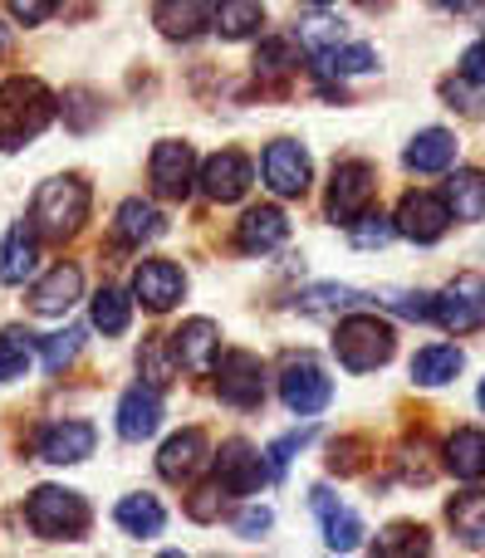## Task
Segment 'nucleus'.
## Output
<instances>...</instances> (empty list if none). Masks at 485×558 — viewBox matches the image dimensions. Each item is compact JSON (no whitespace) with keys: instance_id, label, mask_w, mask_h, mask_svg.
<instances>
[{"instance_id":"obj_1","label":"nucleus","mask_w":485,"mask_h":558,"mask_svg":"<svg viewBox=\"0 0 485 558\" xmlns=\"http://www.w3.org/2000/svg\"><path fill=\"white\" fill-rule=\"evenodd\" d=\"M54 118V94L39 78L15 74L0 84V153H15L29 137H39Z\"/></svg>"},{"instance_id":"obj_2","label":"nucleus","mask_w":485,"mask_h":558,"mask_svg":"<svg viewBox=\"0 0 485 558\" xmlns=\"http://www.w3.org/2000/svg\"><path fill=\"white\" fill-rule=\"evenodd\" d=\"M88 216V186L78 177H49L35 192V206H29V226L39 231V241H69L78 235Z\"/></svg>"},{"instance_id":"obj_3","label":"nucleus","mask_w":485,"mask_h":558,"mask_svg":"<svg viewBox=\"0 0 485 558\" xmlns=\"http://www.w3.org/2000/svg\"><path fill=\"white\" fill-rule=\"evenodd\" d=\"M398 353V333L392 324H383L378 314H349L334 328V357H339L349 373H373L388 357Z\"/></svg>"},{"instance_id":"obj_4","label":"nucleus","mask_w":485,"mask_h":558,"mask_svg":"<svg viewBox=\"0 0 485 558\" xmlns=\"http://www.w3.org/2000/svg\"><path fill=\"white\" fill-rule=\"evenodd\" d=\"M88 500L78 490H59V485H39L25 500V524L39 539H84L88 534Z\"/></svg>"},{"instance_id":"obj_5","label":"nucleus","mask_w":485,"mask_h":558,"mask_svg":"<svg viewBox=\"0 0 485 558\" xmlns=\"http://www.w3.org/2000/svg\"><path fill=\"white\" fill-rule=\"evenodd\" d=\"M216 392H221L226 407H260L265 402V363L255 353H245V348H231V353L216 357Z\"/></svg>"},{"instance_id":"obj_6","label":"nucleus","mask_w":485,"mask_h":558,"mask_svg":"<svg viewBox=\"0 0 485 558\" xmlns=\"http://www.w3.org/2000/svg\"><path fill=\"white\" fill-rule=\"evenodd\" d=\"M280 402L290 407L294 416H319L324 407L334 402V383L314 357H290L280 373Z\"/></svg>"},{"instance_id":"obj_7","label":"nucleus","mask_w":485,"mask_h":558,"mask_svg":"<svg viewBox=\"0 0 485 558\" xmlns=\"http://www.w3.org/2000/svg\"><path fill=\"white\" fill-rule=\"evenodd\" d=\"M437 324L447 333H476V328H485V275H457L441 289Z\"/></svg>"},{"instance_id":"obj_8","label":"nucleus","mask_w":485,"mask_h":558,"mask_svg":"<svg viewBox=\"0 0 485 558\" xmlns=\"http://www.w3.org/2000/svg\"><path fill=\"white\" fill-rule=\"evenodd\" d=\"M378 196V172L368 162H339L329 182V216L339 226H353Z\"/></svg>"},{"instance_id":"obj_9","label":"nucleus","mask_w":485,"mask_h":558,"mask_svg":"<svg viewBox=\"0 0 485 558\" xmlns=\"http://www.w3.org/2000/svg\"><path fill=\"white\" fill-rule=\"evenodd\" d=\"M392 221H398V235H408V241H417V245H432V241H441V235H447V226L457 221V216H451L447 196L408 192Z\"/></svg>"},{"instance_id":"obj_10","label":"nucleus","mask_w":485,"mask_h":558,"mask_svg":"<svg viewBox=\"0 0 485 558\" xmlns=\"http://www.w3.org/2000/svg\"><path fill=\"white\" fill-rule=\"evenodd\" d=\"M147 172H153L157 196H167V202H186V196H192V186L202 182V177H196L192 147L177 143V137H167V143L153 147V167H147Z\"/></svg>"},{"instance_id":"obj_11","label":"nucleus","mask_w":485,"mask_h":558,"mask_svg":"<svg viewBox=\"0 0 485 558\" xmlns=\"http://www.w3.org/2000/svg\"><path fill=\"white\" fill-rule=\"evenodd\" d=\"M265 186H270L275 196H304L310 192V153H304L300 143H290V137H280V143L265 147Z\"/></svg>"},{"instance_id":"obj_12","label":"nucleus","mask_w":485,"mask_h":558,"mask_svg":"<svg viewBox=\"0 0 485 558\" xmlns=\"http://www.w3.org/2000/svg\"><path fill=\"white\" fill-rule=\"evenodd\" d=\"M251 182H255V172H251V157H245V153H235V147H226V153L206 157V167H202V192L211 196L216 206H231V202H241V196L251 192Z\"/></svg>"},{"instance_id":"obj_13","label":"nucleus","mask_w":485,"mask_h":558,"mask_svg":"<svg viewBox=\"0 0 485 558\" xmlns=\"http://www.w3.org/2000/svg\"><path fill=\"white\" fill-rule=\"evenodd\" d=\"M182 294H186V275L172 260H143L133 270V299L147 314H167Z\"/></svg>"},{"instance_id":"obj_14","label":"nucleus","mask_w":485,"mask_h":558,"mask_svg":"<svg viewBox=\"0 0 485 558\" xmlns=\"http://www.w3.org/2000/svg\"><path fill=\"white\" fill-rule=\"evenodd\" d=\"M265 475H270V465L260 461V451H255L251 441H226L221 456H216V481L226 485V495H255L265 485Z\"/></svg>"},{"instance_id":"obj_15","label":"nucleus","mask_w":485,"mask_h":558,"mask_svg":"<svg viewBox=\"0 0 485 558\" xmlns=\"http://www.w3.org/2000/svg\"><path fill=\"white\" fill-rule=\"evenodd\" d=\"M206 461H211V441H206V432L186 426V432H177L172 441L162 446V456H157V475L172 481V485H182V481H192Z\"/></svg>"},{"instance_id":"obj_16","label":"nucleus","mask_w":485,"mask_h":558,"mask_svg":"<svg viewBox=\"0 0 485 558\" xmlns=\"http://www.w3.org/2000/svg\"><path fill=\"white\" fill-rule=\"evenodd\" d=\"M172 353L186 373H211L216 367V353H221V333H216L211 318H186L182 328L172 333Z\"/></svg>"},{"instance_id":"obj_17","label":"nucleus","mask_w":485,"mask_h":558,"mask_svg":"<svg viewBox=\"0 0 485 558\" xmlns=\"http://www.w3.org/2000/svg\"><path fill=\"white\" fill-rule=\"evenodd\" d=\"M94 426L88 422H54L39 432V461L49 465H74L84 456H94Z\"/></svg>"},{"instance_id":"obj_18","label":"nucleus","mask_w":485,"mask_h":558,"mask_svg":"<svg viewBox=\"0 0 485 558\" xmlns=\"http://www.w3.org/2000/svg\"><path fill=\"white\" fill-rule=\"evenodd\" d=\"M284 235H290V221H284L280 206H251L235 226V245L245 255H270L275 245H284Z\"/></svg>"},{"instance_id":"obj_19","label":"nucleus","mask_w":485,"mask_h":558,"mask_svg":"<svg viewBox=\"0 0 485 558\" xmlns=\"http://www.w3.org/2000/svg\"><path fill=\"white\" fill-rule=\"evenodd\" d=\"M78 289H84L78 265H54V270L29 289V308H35V314H45V318H59V314H69V308L78 304Z\"/></svg>"},{"instance_id":"obj_20","label":"nucleus","mask_w":485,"mask_h":558,"mask_svg":"<svg viewBox=\"0 0 485 558\" xmlns=\"http://www.w3.org/2000/svg\"><path fill=\"white\" fill-rule=\"evenodd\" d=\"M157 426H162L157 387H128L123 402H118V436H123V441H147Z\"/></svg>"},{"instance_id":"obj_21","label":"nucleus","mask_w":485,"mask_h":558,"mask_svg":"<svg viewBox=\"0 0 485 558\" xmlns=\"http://www.w3.org/2000/svg\"><path fill=\"white\" fill-rule=\"evenodd\" d=\"M314 514H319L324 524V544H329L334 554H349L363 544V520L349 510V505H339L329 490H314Z\"/></svg>"},{"instance_id":"obj_22","label":"nucleus","mask_w":485,"mask_h":558,"mask_svg":"<svg viewBox=\"0 0 485 558\" xmlns=\"http://www.w3.org/2000/svg\"><path fill=\"white\" fill-rule=\"evenodd\" d=\"M39 265V231L35 226H10L0 245V284H25Z\"/></svg>"},{"instance_id":"obj_23","label":"nucleus","mask_w":485,"mask_h":558,"mask_svg":"<svg viewBox=\"0 0 485 558\" xmlns=\"http://www.w3.org/2000/svg\"><path fill=\"white\" fill-rule=\"evenodd\" d=\"M113 520L123 534H133V539H157V534L167 530V510L157 495H123V500L113 505Z\"/></svg>"},{"instance_id":"obj_24","label":"nucleus","mask_w":485,"mask_h":558,"mask_svg":"<svg viewBox=\"0 0 485 558\" xmlns=\"http://www.w3.org/2000/svg\"><path fill=\"white\" fill-rule=\"evenodd\" d=\"M211 29L221 39H251V35H260V25H265V5L260 0H211Z\"/></svg>"},{"instance_id":"obj_25","label":"nucleus","mask_w":485,"mask_h":558,"mask_svg":"<svg viewBox=\"0 0 485 558\" xmlns=\"http://www.w3.org/2000/svg\"><path fill=\"white\" fill-rule=\"evenodd\" d=\"M162 231H167V221H162V211H157L153 202L133 196V202L118 206V221H113V241H118V245H143V241H157Z\"/></svg>"},{"instance_id":"obj_26","label":"nucleus","mask_w":485,"mask_h":558,"mask_svg":"<svg viewBox=\"0 0 485 558\" xmlns=\"http://www.w3.org/2000/svg\"><path fill=\"white\" fill-rule=\"evenodd\" d=\"M402 162H408L412 172H447V167L457 162V137H451L447 128H427V133L412 137Z\"/></svg>"},{"instance_id":"obj_27","label":"nucleus","mask_w":485,"mask_h":558,"mask_svg":"<svg viewBox=\"0 0 485 558\" xmlns=\"http://www.w3.org/2000/svg\"><path fill=\"white\" fill-rule=\"evenodd\" d=\"M466 367V357H461V348L457 343H432V348H422L417 357H412V383H422V387H447L451 377Z\"/></svg>"},{"instance_id":"obj_28","label":"nucleus","mask_w":485,"mask_h":558,"mask_svg":"<svg viewBox=\"0 0 485 558\" xmlns=\"http://www.w3.org/2000/svg\"><path fill=\"white\" fill-rule=\"evenodd\" d=\"M447 206L457 221H485V172L476 167H461L447 182Z\"/></svg>"},{"instance_id":"obj_29","label":"nucleus","mask_w":485,"mask_h":558,"mask_svg":"<svg viewBox=\"0 0 485 558\" xmlns=\"http://www.w3.org/2000/svg\"><path fill=\"white\" fill-rule=\"evenodd\" d=\"M447 471L457 481H485V432L476 426H461L447 441Z\"/></svg>"},{"instance_id":"obj_30","label":"nucleus","mask_w":485,"mask_h":558,"mask_svg":"<svg viewBox=\"0 0 485 558\" xmlns=\"http://www.w3.org/2000/svg\"><path fill=\"white\" fill-rule=\"evenodd\" d=\"M157 29H162L167 39H196L202 35V25H211V15H206L196 0H157Z\"/></svg>"},{"instance_id":"obj_31","label":"nucleus","mask_w":485,"mask_h":558,"mask_svg":"<svg viewBox=\"0 0 485 558\" xmlns=\"http://www.w3.org/2000/svg\"><path fill=\"white\" fill-rule=\"evenodd\" d=\"M447 520H451V530H457L461 544H471V549H485V490L457 495V500L447 505Z\"/></svg>"},{"instance_id":"obj_32","label":"nucleus","mask_w":485,"mask_h":558,"mask_svg":"<svg viewBox=\"0 0 485 558\" xmlns=\"http://www.w3.org/2000/svg\"><path fill=\"white\" fill-rule=\"evenodd\" d=\"M294 304H300V314H310V318H334V314H343V308L368 304V299L349 284H314V289H304Z\"/></svg>"},{"instance_id":"obj_33","label":"nucleus","mask_w":485,"mask_h":558,"mask_svg":"<svg viewBox=\"0 0 485 558\" xmlns=\"http://www.w3.org/2000/svg\"><path fill=\"white\" fill-rule=\"evenodd\" d=\"M314 59H319V69H324V74H334V78H349V74H368V69H378L373 45H359V39H343V45L324 49V54H314Z\"/></svg>"},{"instance_id":"obj_34","label":"nucleus","mask_w":485,"mask_h":558,"mask_svg":"<svg viewBox=\"0 0 485 558\" xmlns=\"http://www.w3.org/2000/svg\"><path fill=\"white\" fill-rule=\"evenodd\" d=\"M128 318H133V299L113 284L98 289L94 294V328H104L108 338H118V333H128Z\"/></svg>"},{"instance_id":"obj_35","label":"nucleus","mask_w":485,"mask_h":558,"mask_svg":"<svg viewBox=\"0 0 485 558\" xmlns=\"http://www.w3.org/2000/svg\"><path fill=\"white\" fill-rule=\"evenodd\" d=\"M137 367H143L147 387H172L177 367H182L177 353H172V338H147L143 353H137Z\"/></svg>"},{"instance_id":"obj_36","label":"nucleus","mask_w":485,"mask_h":558,"mask_svg":"<svg viewBox=\"0 0 485 558\" xmlns=\"http://www.w3.org/2000/svg\"><path fill=\"white\" fill-rule=\"evenodd\" d=\"M294 45L290 39H265L260 54H255V78H265V84H280V78L294 74Z\"/></svg>"},{"instance_id":"obj_37","label":"nucleus","mask_w":485,"mask_h":558,"mask_svg":"<svg viewBox=\"0 0 485 558\" xmlns=\"http://www.w3.org/2000/svg\"><path fill=\"white\" fill-rule=\"evenodd\" d=\"M349 235H353V245H359V251H378V245H388L392 235H398V221L368 206V211H363L359 221L349 226Z\"/></svg>"},{"instance_id":"obj_38","label":"nucleus","mask_w":485,"mask_h":558,"mask_svg":"<svg viewBox=\"0 0 485 558\" xmlns=\"http://www.w3.org/2000/svg\"><path fill=\"white\" fill-rule=\"evenodd\" d=\"M378 554H427L432 549V534L422 530V524H392V530L378 534V544H373Z\"/></svg>"},{"instance_id":"obj_39","label":"nucleus","mask_w":485,"mask_h":558,"mask_svg":"<svg viewBox=\"0 0 485 558\" xmlns=\"http://www.w3.org/2000/svg\"><path fill=\"white\" fill-rule=\"evenodd\" d=\"M29 367V333L25 328H5L0 333V383H15Z\"/></svg>"},{"instance_id":"obj_40","label":"nucleus","mask_w":485,"mask_h":558,"mask_svg":"<svg viewBox=\"0 0 485 558\" xmlns=\"http://www.w3.org/2000/svg\"><path fill=\"white\" fill-rule=\"evenodd\" d=\"M378 304L398 308L402 318H417V324H437V294H408V289H383Z\"/></svg>"},{"instance_id":"obj_41","label":"nucleus","mask_w":485,"mask_h":558,"mask_svg":"<svg viewBox=\"0 0 485 558\" xmlns=\"http://www.w3.org/2000/svg\"><path fill=\"white\" fill-rule=\"evenodd\" d=\"M343 39H349V29H343L339 20H304L300 25V45L310 49V54H324V49L343 45Z\"/></svg>"},{"instance_id":"obj_42","label":"nucleus","mask_w":485,"mask_h":558,"mask_svg":"<svg viewBox=\"0 0 485 558\" xmlns=\"http://www.w3.org/2000/svg\"><path fill=\"white\" fill-rule=\"evenodd\" d=\"M78 348H84V333H78V328H69V333H49L45 338V373H64V367L78 357Z\"/></svg>"},{"instance_id":"obj_43","label":"nucleus","mask_w":485,"mask_h":558,"mask_svg":"<svg viewBox=\"0 0 485 558\" xmlns=\"http://www.w3.org/2000/svg\"><path fill=\"white\" fill-rule=\"evenodd\" d=\"M304 441H314V432H290V436H280V441L265 451V465H270V481H280L284 475V465H290V456L300 451Z\"/></svg>"},{"instance_id":"obj_44","label":"nucleus","mask_w":485,"mask_h":558,"mask_svg":"<svg viewBox=\"0 0 485 558\" xmlns=\"http://www.w3.org/2000/svg\"><path fill=\"white\" fill-rule=\"evenodd\" d=\"M221 495H226L221 481H216V485H202V490L186 500V514H192V520H202V524H211L216 514H221Z\"/></svg>"},{"instance_id":"obj_45","label":"nucleus","mask_w":485,"mask_h":558,"mask_svg":"<svg viewBox=\"0 0 485 558\" xmlns=\"http://www.w3.org/2000/svg\"><path fill=\"white\" fill-rule=\"evenodd\" d=\"M329 465H334L339 475H359V471H363V441H359V436H349V441H334Z\"/></svg>"},{"instance_id":"obj_46","label":"nucleus","mask_w":485,"mask_h":558,"mask_svg":"<svg viewBox=\"0 0 485 558\" xmlns=\"http://www.w3.org/2000/svg\"><path fill=\"white\" fill-rule=\"evenodd\" d=\"M64 113H69V128H78V133H84V128H88V123H94V113H98L94 94H84V88H78V94H69Z\"/></svg>"},{"instance_id":"obj_47","label":"nucleus","mask_w":485,"mask_h":558,"mask_svg":"<svg viewBox=\"0 0 485 558\" xmlns=\"http://www.w3.org/2000/svg\"><path fill=\"white\" fill-rule=\"evenodd\" d=\"M270 524H275V514L265 510V505H260V510L251 505V510H241V520H235V534H241V539H260Z\"/></svg>"},{"instance_id":"obj_48","label":"nucleus","mask_w":485,"mask_h":558,"mask_svg":"<svg viewBox=\"0 0 485 558\" xmlns=\"http://www.w3.org/2000/svg\"><path fill=\"white\" fill-rule=\"evenodd\" d=\"M54 5L59 0H10V15L25 20V25H39V20L54 15Z\"/></svg>"},{"instance_id":"obj_49","label":"nucleus","mask_w":485,"mask_h":558,"mask_svg":"<svg viewBox=\"0 0 485 558\" xmlns=\"http://www.w3.org/2000/svg\"><path fill=\"white\" fill-rule=\"evenodd\" d=\"M461 78H466V84H485V39L461 54Z\"/></svg>"},{"instance_id":"obj_50","label":"nucleus","mask_w":485,"mask_h":558,"mask_svg":"<svg viewBox=\"0 0 485 558\" xmlns=\"http://www.w3.org/2000/svg\"><path fill=\"white\" fill-rule=\"evenodd\" d=\"M437 10H451V15H466V10H476L481 0H432Z\"/></svg>"},{"instance_id":"obj_51","label":"nucleus","mask_w":485,"mask_h":558,"mask_svg":"<svg viewBox=\"0 0 485 558\" xmlns=\"http://www.w3.org/2000/svg\"><path fill=\"white\" fill-rule=\"evenodd\" d=\"M5 49H10V29L0 25V54H5Z\"/></svg>"},{"instance_id":"obj_52","label":"nucleus","mask_w":485,"mask_h":558,"mask_svg":"<svg viewBox=\"0 0 485 558\" xmlns=\"http://www.w3.org/2000/svg\"><path fill=\"white\" fill-rule=\"evenodd\" d=\"M310 5H334V0H310Z\"/></svg>"},{"instance_id":"obj_53","label":"nucleus","mask_w":485,"mask_h":558,"mask_svg":"<svg viewBox=\"0 0 485 558\" xmlns=\"http://www.w3.org/2000/svg\"><path fill=\"white\" fill-rule=\"evenodd\" d=\"M481 412H485V383H481Z\"/></svg>"}]
</instances>
